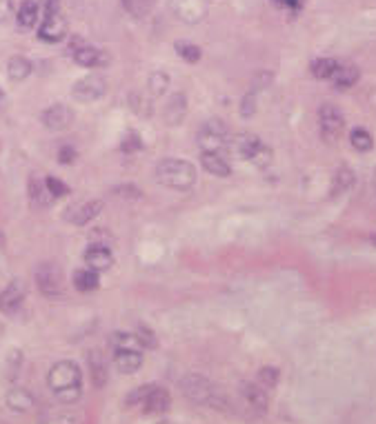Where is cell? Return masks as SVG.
I'll return each instance as SVG.
<instances>
[{"instance_id":"6da1fadb","label":"cell","mask_w":376,"mask_h":424,"mask_svg":"<svg viewBox=\"0 0 376 424\" xmlns=\"http://www.w3.org/2000/svg\"><path fill=\"white\" fill-rule=\"evenodd\" d=\"M47 384L63 404L76 402L82 395V373L78 364L71 360L56 362L49 369V375H47Z\"/></svg>"},{"instance_id":"7a4b0ae2","label":"cell","mask_w":376,"mask_h":424,"mask_svg":"<svg viewBox=\"0 0 376 424\" xmlns=\"http://www.w3.org/2000/svg\"><path fill=\"white\" fill-rule=\"evenodd\" d=\"M156 178L158 182L172 189H190L196 182V167L192 163L181 158H165L156 167Z\"/></svg>"},{"instance_id":"3957f363","label":"cell","mask_w":376,"mask_h":424,"mask_svg":"<svg viewBox=\"0 0 376 424\" xmlns=\"http://www.w3.org/2000/svg\"><path fill=\"white\" fill-rule=\"evenodd\" d=\"M181 389L185 398H190L196 404H210V407H223V395L219 389L199 373H190L181 380Z\"/></svg>"},{"instance_id":"277c9868","label":"cell","mask_w":376,"mask_h":424,"mask_svg":"<svg viewBox=\"0 0 376 424\" xmlns=\"http://www.w3.org/2000/svg\"><path fill=\"white\" fill-rule=\"evenodd\" d=\"M230 147L234 149V154H239L241 158L250 160L254 165H265L267 160L272 158L269 149L263 145V140L254 134H239L232 138Z\"/></svg>"},{"instance_id":"5b68a950","label":"cell","mask_w":376,"mask_h":424,"mask_svg":"<svg viewBox=\"0 0 376 424\" xmlns=\"http://www.w3.org/2000/svg\"><path fill=\"white\" fill-rule=\"evenodd\" d=\"M199 145L203 152L221 154L225 147H230L228 127H225L221 120H208L199 131Z\"/></svg>"},{"instance_id":"8992f818","label":"cell","mask_w":376,"mask_h":424,"mask_svg":"<svg viewBox=\"0 0 376 424\" xmlns=\"http://www.w3.org/2000/svg\"><path fill=\"white\" fill-rule=\"evenodd\" d=\"M318 125H321V138L325 143H336L345 129V118L336 105L325 102V105H321V109H318Z\"/></svg>"},{"instance_id":"52a82bcc","label":"cell","mask_w":376,"mask_h":424,"mask_svg":"<svg viewBox=\"0 0 376 424\" xmlns=\"http://www.w3.org/2000/svg\"><path fill=\"white\" fill-rule=\"evenodd\" d=\"M172 14L185 25H196L208 16V0H169Z\"/></svg>"},{"instance_id":"ba28073f","label":"cell","mask_w":376,"mask_h":424,"mask_svg":"<svg viewBox=\"0 0 376 424\" xmlns=\"http://www.w3.org/2000/svg\"><path fill=\"white\" fill-rule=\"evenodd\" d=\"M105 91H107L105 78L98 76V73H89V76L80 78L76 84H74L71 96L80 102H93V100H98Z\"/></svg>"},{"instance_id":"9c48e42d","label":"cell","mask_w":376,"mask_h":424,"mask_svg":"<svg viewBox=\"0 0 376 424\" xmlns=\"http://www.w3.org/2000/svg\"><path fill=\"white\" fill-rule=\"evenodd\" d=\"M36 285H38L45 296H58L63 291V273L58 265L45 262V265L36 269Z\"/></svg>"},{"instance_id":"30bf717a","label":"cell","mask_w":376,"mask_h":424,"mask_svg":"<svg viewBox=\"0 0 376 424\" xmlns=\"http://www.w3.org/2000/svg\"><path fill=\"white\" fill-rule=\"evenodd\" d=\"M67 36V18L60 12L45 14L43 23L38 27V38L45 43H60Z\"/></svg>"},{"instance_id":"8fae6325","label":"cell","mask_w":376,"mask_h":424,"mask_svg":"<svg viewBox=\"0 0 376 424\" xmlns=\"http://www.w3.org/2000/svg\"><path fill=\"white\" fill-rule=\"evenodd\" d=\"M241 395H243V400H245L247 407L254 413H258V416H263V413H265L267 407H269L267 391L263 389V386H258L256 382H243L241 384Z\"/></svg>"},{"instance_id":"7c38bea8","label":"cell","mask_w":376,"mask_h":424,"mask_svg":"<svg viewBox=\"0 0 376 424\" xmlns=\"http://www.w3.org/2000/svg\"><path fill=\"white\" fill-rule=\"evenodd\" d=\"M172 407V395L167 393V389L163 386H156L152 384V389L145 395L143 404H140V409H143L147 416H154V413H165Z\"/></svg>"},{"instance_id":"4fadbf2b","label":"cell","mask_w":376,"mask_h":424,"mask_svg":"<svg viewBox=\"0 0 376 424\" xmlns=\"http://www.w3.org/2000/svg\"><path fill=\"white\" fill-rule=\"evenodd\" d=\"M71 120H74V111L65 105H52L43 111V125L47 129L63 131L71 125Z\"/></svg>"},{"instance_id":"5bb4252c","label":"cell","mask_w":376,"mask_h":424,"mask_svg":"<svg viewBox=\"0 0 376 424\" xmlns=\"http://www.w3.org/2000/svg\"><path fill=\"white\" fill-rule=\"evenodd\" d=\"M25 300V287L23 282H9V285L0 291V311H5V314H16L18 309H21Z\"/></svg>"},{"instance_id":"9a60e30c","label":"cell","mask_w":376,"mask_h":424,"mask_svg":"<svg viewBox=\"0 0 376 424\" xmlns=\"http://www.w3.org/2000/svg\"><path fill=\"white\" fill-rule=\"evenodd\" d=\"M114 366L120 373H136L143 366V353L138 349H116Z\"/></svg>"},{"instance_id":"2e32d148","label":"cell","mask_w":376,"mask_h":424,"mask_svg":"<svg viewBox=\"0 0 376 424\" xmlns=\"http://www.w3.org/2000/svg\"><path fill=\"white\" fill-rule=\"evenodd\" d=\"M85 262H87V267L93 271H107L114 265V256H111V251L105 244H91V247L85 251Z\"/></svg>"},{"instance_id":"e0dca14e","label":"cell","mask_w":376,"mask_h":424,"mask_svg":"<svg viewBox=\"0 0 376 424\" xmlns=\"http://www.w3.org/2000/svg\"><path fill=\"white\" fill-rule=\"evenodd\" d=\"M87 364H89V371H91V382H93V386L102 389V386L107 384V378H109V366H107L105 355H102L98 349H93V351H89Z\"/></svg>"},{"instance_id":"ac0fdd59","label":"cell","mask_w":376,"mask_h":424,"mask_svg":"<svg viewBox=\"0 0 376 424\" xmlns=\"http://www.w3.org/2000/svg\"><path fill=\"white\" fill-rule=\"evenodd\" d=\"M102 209V202L100 200H91V202H82V204H76V207H69L67 209V220L74 222V224H87L91 218H96Z\"/></svg>"},{"instance_id":"d6986e66","label":"cell","mask_w":376,"mask_h":424,"mask_svg":"<svg viewBox=\"0 0 376 424\" xmlns=\"http://www.w3.org/2000/svg\"><path fill=\"white\" fill-rule=\"evenodd\" d=\"M71 56L80 67H102V64L107 62V56L91 45H80L78 49H74Z\"/></svg>"},{"instance_id":"ffe728a7","label":"cell","mask_w":376,"mask_h":424,"mask_svg":"<svg viewBox=\"0 0 376 424\" xmlns=\"http://www.w3.org/2000/svg\"><path fill=\"white\" fill-rule=\"evenodd\" d=\"M201 165L208 174L216 176V178H228L232 174V167L230 163L225 160L221 154H210V152H203L201 156Z\"/></svg>"},{"instance_id":"44dd1931","label":"cell","mask_w":376,"mask_h":424,"mask_svg":"<svg viewBox=\"0 0 376 424\" xmlns=\"http://www.w3.org/2000/svg\"><path fill=\"white\" fill-rule=\"evenodd\" d=\"M185 111H187V100L183 93H174L172 98L167 100V107L163 109V118L167 125H178L183 118H185Z\"/></svg>"},{"instance_id":"7402d4cb","label":"cell","mask_w":376,"mask_h":424,"mask_svg":"<svg viewBox=\"0 0 376 424\" xmlns=\"http://www.w3.org/2000/svg\"><path fill=\"white\" fill-rule=\"evenodd\" d=\"M7 407L16 411V413H27V411H32L36 407V400H34V395L30 391H25V389H12L7 393Z\"/></svg>"},{"instance_id":"603a6c76","label":"cell","mask_w":376,"mask_h":424,"mask_svg":"<svg viewBox=\"0 0 376 424\" xmlns=\"http://www.w3.org/2000/svg\"><path fill=\"white\" fill-rule=\"evenodd\" d=\"M38 12H41V5L36 3V0H23L16 14L18 27H21V30H32V27L38 23Z\"/></svg>"},{"instance_id":"cb8c5ba5","label":"cell","mask_w":376,"mask_h":424,"mask_svg":"<svg viewBox=\"0 0 376 424\" xmlns=\"http://www.w3.org/2000/svg\"><path fill=\"white\" fill-rule=\"evenodd\" d=\"M359 76H361V71L356 64H338V69L334 71V76L330 80L334 82L336 89H350L359 82Z\"/></svg>"},{"instance_id":"d4e9b609","label":"cell","mask_w":376,"mask_h":424,"mask_svg":"<svg viewBox=\"0 0 376 424\" xmlns=\"http://www.w3.org/2000/svg\"><path fill=\"white\" fill-rule=\"evenodd\" d=\"M100 285V278H98V271L93 269H78L76 273H74V287H76L78 291H82V294H87V291H96Z\"/></svg>"},{"instance_id":"484cf974","label":"cell","mask_w":376,"mask_h":424,"mask_svg":"<svg viewBox=\"0 0 376 424\" xmlns=\"http://www.w3.org/2000/svg\"><path fill=\"white\" fill-rule=\"evenodd\" d=\"M30 198H32V204L38 207V209H45V207H49L54 202L52 193L47 191L45 180L41 182L38 178H32V180H30Z\"/></svg>"},{"instance_id":"4316f807","label":"cell","mask_w":376,"mask_h":424,"mask_svg":"<svg viewBox=\"0 0 376 424\" xmlns=\"http://www.w3.org/2000/svg\"><path fill=\"white\" fill-rule=\"evenodd\" d=\"M354 180H356V176L350 167H341L338 172L334 174V185H332V196H341L345 191H350L352 187H354Z\"/></svg>"},{"instance_id":"83f0119b","label":"cell","mask_w":376,"mask_h":424,"mask_svg":"<svg viewBox=\"0 0 376 424\" xmlns=\"http://www.w3.org/2000/svg\"><path fill=\"white\" fill-rule=\"evenodd\" d=\"M338 64L341 62L334 58H316L309 64V71H312V76L318 80H330L334 76V71L338 69Z\"/></svg>"},{"instance_id":"f1b7e54d","label":"cell","mask_w":376,"mask_h":424,"mask_svg":"<svg viewBox=\"0 0 376 424\" xmlns=\"http://www.w3.org/2000/svg\"><path fill=\"white\" fill-rule=\"evenodd\" d=\"M7 73L12 80H25L27 76L32 73V62L25 58V56H14L12 60H9L7 64Z\"/></svg>"},{"instance_id":"f546056e","label":"cell","mask_w":376,"mask_h":424,"mask_svg":"<svg viewBox=\"0 0 376 424\" xmlns=\"http://www.w3.org/2000/svg\"><path fill=\"white\" fill-rule=\"evenodd\" d=\"M152 5H154V0H123L125 12L131 18H145L152 12Z\"/></svg>"},{"instance_id":"4dcf8cb0","label":"cell","mask_w":376,"mask_h":424,"mask_svg":"<svg viewBox=\"0 0 376 424\" xmlns=\"http://www.w3.org/2000/svg\"><path fill=\"white\" fill-rule=\"evenodd\" d=\"M350 143L352 147L356 149V152H370L372 145H374V140H372V134L368 129H354L352 134H350Z\"/></svg>"},{"instance_id":"1f68e13d","label":"cell","mask_w":376,"mask_h":424,"mask_svg":"<svg viewBox=\"0 0 376 424\" xmlns=\"http://www.w3.org/2000/svg\"><path fill=\"white\" fill-rule=\"evenodd\" d=\"M256 384L263 386L265 391H272L278 384V369H274V366H263L256 375Z\"/></svg>"},{"instance_id":"d6a6232c","label":"cell","mask_w":376,"mask_h":424,"mask_svg":"<svg viewBox=\"0 0 376 424\" xmlns=\"http://www.w3.org/2000/svg\"><path fill=\"white\" fill-rule=\"evenodd\" d=\"M176 51L187 62H199L201 60V47H196L192 43H176Z\"/></svg>"},{"instance_id":"836d02e7","label":"cell","mask_w":376,"mask_h":424,"mask_svg":"<svg viewBox=\"0 0 376 424\" xmlns=\"http://www.w3.org/2000/svg\"><path fill=\"white\" fill-rule=\"evenodd\" d=\"M169 84V76L165 71H154L152 76H149V89H152L154 96H161V93H165Z\"/></svg>"},{"instance_id":"e575fe53","label":"cell","mask_w":376,"mask_h":424,"mask_svg":"<svg viewBox=\"0 0 376 424\" xmlns=\"http://www.w3.org/2000/svg\"><path fill=\"white\" fill-rule=\"evenodd\" d=\"M45 185H47V191L52 193V198L56 200V198H65L69 193V187L65 185V182H60L58 178H54V176H47L45 178Z\"/></svg>"},{"instance_id":"d590c367","label":"cell","mask_w":376,"mask_h":424,"mask_svg":"<svg viewBox=\"0 0 376 424\" xmlns=\"http://www.w3.org/2000/svg\"><path fill=\"white\" fill-rule=\"evenodd\" d=\"M272 3H274L280 12H285L289 18H294V16H298L300 9H303L305 0H272Z\"/></svg>"},{"instance_id":"8d00e7d4","label":"cell","mask_w":376,"mask_h":424,"mask_svg":"<svg viewBox=\"0 0 376 424\" xmlns=\"http://www.w3.org/2000/svg\"><path fill=\"white\" fill-rule=\"evenodd\" d=\"M109 342L114 346V351L116 349H138V340L129 333H114Z\"/></svg>"},{"instance_id":"74e56055","label":"cell","mask_w":376,"mask_h":424,"mask_svg":"<svg viewBox=\"0 0 376 424\" xmlns=\"http://www.w3.org/2000/svg\"><path fill=\"white\" fill-rule=\"evenodd\" d=\"M138 344L140 346H145V349H156L158 346V340H156V335L152 333V329L149 327H138Z\"/></svg>"},{"instance_id":"f35d334b","label":"cell","mask_w":376,"mask_h":424,"mask_svg":"<svg viewBox=\"0 0 376 424\" xmlns=\"http://www.w3.org/2000/svg\"><path fill=\"white\" fill-rule=\"evenodd\" d=\"M254 111H256V93H254V89H252L245 93V98L241 100V116L250 118V116H254Z\"/></svg>"},{"instance_id":"ab89813d","label":"cell","mask_w":376,"mask_h":424,"mask_svg":"<svg viewBox=\"0 0 376 424\" xmlns=\"http://www.w3.org/2000/svg\"><path fill=\"white\" fill-rule=\"evenodd\" d=\"M149 389H152V384H143V386H136L134 391L129 393V398H127V404L129 407H140L145 400V395L149 393Z\"/></svg>"},{"instance_id":"60d3db41","label":"cell","mask_w":376,"mask_h":424,"mask_svg":"<svg viewBox=\"0 0 376 424\" xmlns=\"http://www.w3.org/2000/svg\"><path fill=\"white\" fill-rule=\"evenodd\" d=\"M140 147H143V140H140V136L136 134V131H129V134L125 136V140H123V152L131 154V152H138Z\"/></svg>"},{"instance_id":"b9f144b4","label":"cell","mask_w":376,"mask_h":424,"mask_svg":"<svg viewBox=\"0 0 376 424\" xmlns=\"http://www.w3.org/2000/svg\"><path fill=\"white\" fill-rule=\"evenodd\" d=\"M58 158H60V163L63 165H71L74 160H76V152H74V147H60V152H58Z\"/></svg>"},{"instance_id":"7bdbcfd3","label":"cell","mask_w":376,"mask_h":424,"mask_svg":"<svg viewBox=\"0 0 376 424\" xmlns=\"http://www.w3.org/2000/svg\"><path fill=\"white\" fill-rule=\"evenodd\" d=\"M14 12V0H0V23H5Z\"/></svg>"},{"instance_id":"ee69618b","label":"cell","mask_w":376,"mask_h":424,"mask_svg":"<svg viewBox=\"0 0 376 424\" xmlns=\"http://www.w3.org/2000/svg\"><path fill=\"white\" fill-rule=\"evenodd\" d=\"M58 3H60V0H45V14L58 12Z\"/></svg>"},{"instance_id":"f6af8a7d","label":"cell","mask_w":376,"mask_h":424,"mask_svg":"<svg viewBox=\"0 0 376 424\" xmlns=\"http://www.w3.org/2000/svg\"><path fill=\"white\" fill-rule=\"evenodd\" d=\"M156 424H172V422H167V420H163V422H156Z\"/></svg>"},{"instance_id":"bcb514c9","label":"cell","mask_w":376,"mask_h":424,"mask_svg":"<svg viewBox=\"0 0 376 424\" xmlns=\"http://www.w3.org/2000/svg\"><path fill=\"white\" fill-rule=\"evenodd\" d=\"M0 102H3V91H0Z\"/></svg>"},{"instance_id":"7dc6e473","label":"cell","mask_w":376,"mask_h":424,"mask_svg":"<svg viewBox=\"0 0 376 424\" xmlns=\"http://www.w3.org/2000/svg\"><path fill=\"white\" fill-rule=\"evenodd\" d=\"M372 242H374V244H376V235H374V238H372Z\"/></svg>"},{"instance_id":"c3c4849f","label":"cell","mask_w":376,"mask_h":424,"mask_svg":"<svg viewBox=\"0 0 376 424\" xmlns=\"http://www.w3.org/2000/svg\"><path fill=\"white\" fill-rule=\"evenodd\" d=\"M0 244H3V235H0Z\"/></svg>"}]
</instances>
